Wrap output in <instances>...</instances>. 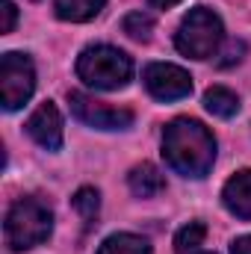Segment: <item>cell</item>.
Instances as JSON below:
<instances>
[{
	"label": "cell",
	"instance_id": "ffe728a7",
	"mask_svg": "<svg viewBox=\"0 0 251 254\" xmlns=\"http://www.w3.org/2000/svg\"><path fill=\"white\" fill-rule=\"evenodd\" d=\"M189 254H213V252H189Z\"/></svg>",
	"mask_w": 251,
	"mask_h": 254
},
{
	"label": "cell",
	"instance_id": "30bf717a",
	"mask_svg": "<svg viewBox=\"0 0 251 254\" xmlns=\"http://www.w3.org/2000/svg\"><path fill=\"white\" fill-rule=\"evenodd\" d=\"M127 187L139 198H151V195H160V192L166 190V178H163V172L154 163H139V166L130 169Z\"/></svg>",
	"mask_w": 251,
	"mask_h": 254
},
{
	"label": "cell",
	"instance_id": "9c48e42d",
	"mask_svg": "<svg viewBox=\"0 0 251 254\" xmlns=\"http://www.w3.org/2000/svg\"><path fill=\"white\" fill-rule=\"evenodd\" d=\"M222 201H225V207H228L234 216L251 219V169L237 172V175L225 184Z\"/></svg>",
	"mask_w": 251,
	"mask_h": 254
},
{
	"label": "cell",
	"instance_id": "7a4b0ae2",
	"mask_svg": "<svg viewBox=\"0 0 251 254\" xmlns=\"http://www.w3.org/2000/svg\"><path fill=\"white\" fill-rule=\"evenodd\" d=\"M54 231V210L42 198H21L6 213V246L12 252H30L42 246Z\"/></svg>",
	"mask_w": 251,
	"mask_h": 254
},
{
	"label": "cell",
	"instance_id": "7c38bea8",
	"mask_svg": "<svg viewBox=\"0 0 251 254\" xmlns=\"http://www.w3.org/2000/svg\"><path fill=\"white\" fill-rule=\"evenodd\" d=\"M204 107H207V113H213L216 119H231V116L240 113V98H237L231 89H225V86H213V89H207V95H204Z\"/></svg>",
	"mask_w": 251,
	"mask_h": 254
},
{
	"label": "cell",
	"instance_id": "277c9868",
	"mask_svg": "<svg viewBox=\"0 0 251 254\" xmlns=\"http://www.w3.org/2000/svg\"><path fill=\"white\" fill-rule=\"evenodd\" d=\"M222 36H225L222 18L207 6H195L181 21V27L175 33V45L189 60H210V57H216Z\"/></svg>",
	"mask_w": 251,
	"mask_h": 254
},
{
	"label": "cell",
	"instance_id": "4fadbf2b",
	"mask_svg": "<svg viewBox=\"0 0 251 254\" xmlns=\"http://www.w3.org/2000/svg\"><path fill=\"white\" fill-rule=\"evenodd\" d=\"M98 254H151V243L136 234H113L101 243Z\"/></svg>",
	"mask_w": 251,
	"mask_h": 254
},
{
	"label": "cell",
	"instance_id": "3957f363",
	"mask_svg": "<svg viewBox=\"0 0 251 254\" xmlns=\"http://www.w3.org/2000/svg\"><path fill=\"white\" fill-rule=\"evenodd\" d=\"M77 77L101 92L125 89L133 77V63L125 51L113 45H92L77 57Z\"/></svg>",
	"mask_w": 251,
	"mask_h": 254
},
{
	"label": "cell",
	"instance_id": "9a60e30c",
	"mask_svg": "<svg viewBox=\"0 0 251 254\" xmlns=\"http://www.w3.org/2000/svg\"><path fill=\"white\" fill-rule=\"evenodd\" d=\"M74 210L86 219V225H92L98 219V210H101V195H98V190H92V187L77 190V195H74Z\"/></svg>",
	"mask_w": 251,
	"mask_h": 254
},
{
	"label": "cell",
	"instance_id": "d6986e66",
	"mask_svg": "<svg viewBox=\"0 0 251 254\" xmlns=\"http://www.w3.org/2000/svg\"><path fill=\"white\" fill-rule=\"evenodd\" d=\"M151 6H157V9H172L175 3H181V0H148Z\"/></svg>",
	"mask_w": 251,
	"mask_h": 254
},
{
	"label": "cell",
	"instance_id": "ba28073f",
	"mask_svg": "<svg viewBox=\"0 0 251 254\" xmlns=\"http://www.w3.org/2000/svg\"><path fill=\"white\" fill-rule=\"evenodd\" d=\"M27 133L48 151L63 148V116L54 101H45L33 110V116L27 119Z\"/></svg>",
	"mask_w": 251,
	"mask_h": 254
},
{
	"label": "cell",
	"instance_id": "e0dca14e",
	"mask_svg": "<svg viewBox=\"0 0 251 254\" xmlns=\"http://www.w3.org/2000/svg\"><path fill=\"white\" fill-rule=\"evenodd\" d=\"M0 15H3V21H0V33H12V30H15V21H18V9H15V3H12V0H0Z\"/></svg>",
	"mask_w": 251,
	"mask_h": 254
},
{
	"label": "cell",
	"instance_id": "5bb4252c",
	"mask_svg": "<svg viewBox=\"0 0 251 254\" xmlns=\"http://www.w3.org/2000/svg\"><path fill=\"white\" fill-rule=\"evenodd\" d=\"M204 237H207V225L204 222H189L175 237V252L178 254L198 252V246H204Z\"/></svg>",
	"mask_w": 251,
	"mask_h": 254
},
{
	"label": "cell",
	"instance_id": "5b68a950",
	"mask_svg": "<svg viewBox=\"0 0 251 254\" xmlns=\"http://www.w3.org/2000/svg\"><path fill=\"white\" fill-rule=\"evenodd\" d=\"M33 89H36L33 60L18 51L3 54V60H0V104H3V110H9V113L21 110L33 98Z\"/></svg>",
	"mask_w": 251,
	"mask_h": 254
},
{
	"label": "cell",
	"instance_id": "52a82bcc",
	"mask_svg": "<svg viewBox=\"0 0 251 254\" xmlns=\"http://www.w3.org/2000/svg\"><path fill=\"white\" fill-rule=\"evenodd\" d=\"M145 89L160 101H181L192 92V77L181 65L151 63L145 68Z\"/></svg>",
	"mask_w": 251,
	"mask_h": 254
},
{
	"label": "cell",
	"instance_id": "8fae6325",
	"mask_svg": "<svg viewBox=\"0 0 251 254\" xmlns=\"http://www.w3.org/2000/svg\"><path fill=\"white\" fill-rule=\"evenodd\" d=\"M107 6V0H57V18L71 21V24H83L101 15V9Z\"/></svg>",
	"mask_w": 251,
	"mask_h": 254
},
{
	"label": "cell",
	"instance_id": "8992f818",
	"mask_svg": "<svg viewBox=\"0 0 251 254\" xmlns=\"http://www.w3.org/2000/svg\"><path fill=\"white\" fill-rule=\"evenodd\" d=\"M71 101V113L89 127H98V130H127L133 125V113L125 107H110L104 101H95L83 92H71L68 95Z\"/></svg>",
	"mask_w": 251,
	"mask_h": 254
},
{
	"label": "cell",
	"instance_id": "6da1fadb",
	"mask_svg": "<svg viewBox=\"0 0 251 254\" xmlns=\"http://www.w3.org/2000/svg\"><path fill=\"white\" fill-rule=\"evenodd\" d=\"M163 157L184 178H207L216 163V139L195 119H175L163 130Z\"/></svg>",
	"mask_w": 251,
	"mask_h": 254
},
{
	"label": "cell",
	"instance_id": "2e32d148",
	"mask_svg": "<svg viewBox=\"0 0 251 254\" xmlns=\"http://www.w3.org/2000/svg\"><path fill=\"white\" fill-rule=\"evenodd\" d=\"M122 27H125V33L130 36V39H136V42H148L151 33H154V18L145 15V12H130Z\"/></svg>",
	"mask_w": 251,
	"mask_h": 254
},
{
	"label": "cell",
	"instance_id": "ac0fdd59",
	"mask_svg": "<svg viewBox=\"0 0 251 254\" xmlns=\"http://www.w3.org/2000/svg\"><path fill=\"white\" fill-rule=\"evenodd\" d=\"M231 254H251V234L231 243Z\"/></svg>",
	"mask_w": 251,
	"mask_h": 254
}]
</instances>
